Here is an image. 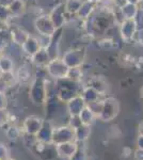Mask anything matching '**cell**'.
<instances>
[{"label":"cell","instance_id":"obj_5","mask_svg":"<svg viewBox=\"0 0 143 160\" xmlns=\"http://www.w3.org/2000/svg\"><path fill=\"white\" fill-rule=\"evenodd\" d=\"M75 141V129L69 125V124H63V125L54 126L53 132V143L54 145H58L65 142Z\"/></svg>","mask_w":143,"mask_h":160},{"label":"cell","instance_id":"obj_12","mask_svg":"<svg viewBox=\"0 0 143 160\" xmlns=\"http://www.w3.org/2000/svg\"><path fill=\"white\" fill-rule=\"evenodd\" d=\"M65 13L67 12L65 10V4L64 3H59L58 6L54 8L53 11L49 13L50 18L57 29H60V28L63 27L64 22H65Z\"/></svg>","mask_w":143,"mask_h":160},{"label":"cell","instance_id":"obj_34","mask_svg":"<svg viewBox=\"0 0 143 160\" xmlns=\"http://www.w3.org/2000/svg\"><path fill=\"white\" fill-rule=\"evenodd\" d=\"M0 78H1V73H0Z\"/></svg>","mask_w":143,"mask_h":160},{"label":"cell","instance_id":"obj_31","mask_svg":"<svg viewBox=\"0 0 143 160\" xmlns=\"http://www.w3.org/2000/svg\"><path fill=\"white\" fill-rule=\"evenodd\" d=\"M6 160H15V159H13V158H11V157H10V158H8V159H6Z\"/></svg>","mask_w":143,"mask_h":160},{"label":"cell","instance_id":"obj_8","mask_svg":"<svg viewBox=\"0 0 143 160\" xmlns=\"http://www.w3.org/2000/svg\"><path fill=\"white\" fill-rule=\"evenodd\" d=\"M33 64L25 62L22 65L19 66V68L16 72V79H17V83L23 84V86H30V83L33 81L35 75L33 73V68H32Z\"/></svg>","mask_w":143,"mask_h":160},{"label":"cell","instance_id":"obj_16","mask_svg":"<svg viewBox=\"0 0 143 160\" xmlns=\"http://www.w3.org/2000/svg\"><path fill=\"white\" fill-rule=\"evenodd\" d=\"M91 127L92 126L81 124L77 128H75V141L77 143H85L91 136Z\"/></svg>","mask_w":143,"mask_h":160},{"label":"cell","instance_id":"obj_33","mask_svg":"<svg viewBox=\"0 0 143 160\" xmlns=\"http://www.w3.org/2000/svg\"><path fill=\"white\" fill-rule=\"evenodd\" d=\"M2 53H3V52H1V51H0V57H1V55H2Z\"/></svg>","mask_w":143,"mask_h":160},{"label":"cell","instance_id":"obj_3","mask_svg":"<svg viewBox=\"0 0 143 160\" xmlns=\"http://www.w3.org/2000/svg\"><path fill=\"white\" fill-rule=\"evenodd\" d=\"M45 71L48 76L51 77L53 79L63 80L66 79L69 68L66 65V63L63 61V59L54 58L49 61V63L45 68Z\"/></svg>","mask_w":143,"mask_h":160},{"label":"cell","instance_id":"obj_11","mask_svg":"<svg viewBox=\"0 0 143 160\" xmlns=\"http://www.w3.org/2000/svg\"><path fill=\"white\" fill-rule=\"evenodd\" d=\"M9 29H10V33H11L12 43H14L15 45L20 46V47L24 45L25 42L30 37V34L27 31H25L20 27H18L17 25H9Z\"/></svg>","mask_w":143,"mask_h":160},{"label":"cell","instance_id":"obj_23","mask_svg":"<svg viewBox=\"0 0 143 160\" xmlns=\"http://www.w3.org/2000/svg\"><path fill=\"white\" fill-rule=\"evenodd\" d=\"M64 4L67 13H77L82 4V0H67Z\"/></svg>","mask_w":143,"mask_h":160},{"label":"cell","instance_id":"obj_2","mask_svg":"<svg viewBox=\"0 0 143 160\" xmlns=\"http://www.w3.org/2000/svg\"><path fill=\"white\" fill-rule=\"evenodd\" d=\"M30 151L38 160H54L56 158H59L56 145L54 143H47V142L38 140L30 148Z\"/></svg>","mask_w":143,"mask_h":160},{"label":"cell","instance_id":"obj_24","mask_svg":"<svg viewBox=\"0 0 143 160\" xmlns=\"http://www.w3.org/2000/svg\"><path fill=\"white\" fill-rule=\"evenodd\" d=\"M11 113L7 109L0 110V128H4L7 125H9V118Z\"/></svg>","mask_w":143,"mask_h":160},{"label":"cell","instance_id":"obj_9","mask_svg":"<svg viewBox=\"0 0 143 160\" xmlns=\"http://www.w3.org/2000/svg\"><path fill=\"white\" fill-rule=\"evenodd\" d=\"M56 148L59 158L63 160H69L74 156V154L76 153L78 148V143L76 141L65 142V143H61L56 145Z\"/></svg>","mask_w":143,"mask_h":160},{"label":"cell","instance_id":"obj_7","mask_svg":"<svg viewBox=\"0 0 143 160\" xmlns=\"http://www.w3.org/2000/svg\"><path fill=\"white\" fill-rule=\"evenodd\" d=\"M44 122H45V118L42 117L29 115L23 121L22 129L24 131V133L36 136L38 133V131L41 130V128H42Z\"/></svg>","mask_w":143,"mask_h":160},{"label":"cell","instance_id":"obj_22","mask_svg":"<svg viewBox=\"0 0 143 160\" xmlns=\"http://www.w3.org/2000/svg\"><path fill=\"white\" fill-rule=\"evenodd\" d=\"M69 160H88V153L84 143H78V148Z\"/></svg>","mask_w":143,"mask_h":160},{"label":"cell","instance_id":"obj_14","mask_svg":"<svg viewBox=\"0 0 143 160\" xmlns=\"http://www.w3.org/2000/svg\"><path fill=\"white\" fill-rule=\"evenodd\" d=\"M30 59H31V63H32L33 65L38 66V68H45L46 65L49 63V61L51 60L47 49L44 47H41L38 52H36L35 55H33Z\"/></svg>","mask_w":143,"mask_h":160},{"label":"cell","instance_id":"obj_13","mask_svg":"<svg viewBox=\"0 0 143 160\" xmlns=\"http://www.w3.org/2000/svg\"><path fill=\"white\" fill-rule=\"evenodd\" d=\"M54 124L49 120H46L44 122L42 128L38 131V133L36 135V139L38 141L42 142H47V143H53V132H54Z\"/></svg>","mask_w":143,"mask_h":160},{"label":"cell","instance_id":"obj_10","mask_svg":"<svg viewBox=\"0 0 143 160\" xmlns=\"http://www.w3.org/2000/svg\"><path fill=\"white\" fill-rule=\"evenodd\" d=\"M85 106L87 104L81 97V95L77 94L76 96H74L71 100L66 102V111L69 117H78L85 108Z\"/></svg>","mask_w":143,"mask_h":160},{"label":"cell","instance_id":"obj_25","mask_svg":"<svg viewBox=\"0 0 143 160\" xmlns=\"http://www.w3.org/2000/svg\"><path fill=\"white\" fill-rule=\"evenodd\" d=\"M10 158V151L6 143L0 141V160H6Z\"/></svg>","mask_w":143,"mask_h":160},{"label":"cell","instance_id":"obj_28","mask_svg":"<svg viewBox=\"0 0 143 160\" xmlns=\"http://www.w3.org/2000/svg\"><path fill=\"white\" fill-rule=\"evenodd\" d=\"M13 1H14V0H0V4L3 7L9 8L13 3Z\"/></svg>","mask_w":143,"mask_h":160},{"label":"cell","instance_id":"obj_35","mask_svg":"<svg viewBox=\"0 0 143 160\" xmlns=\"http://www.w3.org/2000/svg\"><path fill=\"white\" fill-rule=\"evenodd\" d=\"M0 29H1V27H0Z\"/></svg>","mask_w":143,"mask_h":160},{"label":"cell","instance_id":"obj_20","mask_svg":"<svg viewBox=\"0 0 143 160\" xmlns=\"http://www.w3.org/2000/svg\"><path fill=\"white\" fill-rule=\"evenodd\" d=\"M14 72V62H13L12 58L9 56L2 53L0 57V73H12Z\"/></svg>","mask_w":143,"mask_h":160},{"label":"cell","instance_id":"obj_29","mask_svg":"<svg viewBox=\"0 0 143 160\" xmlns=\"http://www.w3.org/2000/svg\"><path fill=\"white\" fill-rule=\"evenodd\" d=\"M7 45H8V43L6 41H4L3 38H0V51H1V52H3V50H4V48L7 47Z\"/></svg>","mask_w":143,"mask_h":160},{"label":"cell","instance_id":"obj_17","mask_svg":"<svg viewBox=\"0 0 143 160\" xmlns=\"http://www.w3.org/2000/svg\"><path fill=\"white\" fill-rule=\"evenodd\" d=\"M80 95H81V97L84 98V100L87 105H90L94 102H97V100L100 99V96H103V95L100 94L96 90H94L93 88H91L89 86H87L84 90H82V92Z\"/></svg>","mask_w":143,"mask_h":160},{"label":"cell","instance_id":"obj_19","mask_svg":"<svg viewBox=\"0 0 143 160\" xmlns=\"http://www.w3.org/2000/svg\"><path fill=\"white\" fill-rule=\"evenodd\" d=\"M79 118H80V120H81L82 124L89 125V126H92L95 121L98 120L97 117L94 114V112H93L88 106H85L84 109L81 111V113L79 114Z\"/></svg>","mask_w":143,"mask_h":160},{"label":"cell","instance_id":"obj_1","mask_svg":"<svg viewBox=\"0 0 143 160\" xmlns=\"http://www.w3.org/2000/svg\"><path fill=\"white\" fill-rule=\"evenodd\" d=\"M48 79L44 76H35L29 86V98L35 106H45L48 99Z\"/></svg>","mask_w":143,"mask_h":160},{"label":"cell","instance_id":"obj_4","mask_svg":"<svg viewBox=\"0 0 143 160\" xmlns=\"http://www.w3.org/2000/svg\"><path fill=\"white\" fill-rule=\"evenodd\" d=\"M34 27L38 35H43V37L51 38L57 31L56 26L51 20L49 14H43L36 17L34 20Z\"/></svg>","mask_w":143,"mask_h":160},{"label":"cell","instance_id":"obj_21","mask_svg":"<svg viewBox=\"0 0 143 160\" xmlns=\"http://www.w3.org/2000/svg\"><path fill=\"white\" fill-rule=\"evenodd\" d=\"M9 11L13 16H19L25 11V2L23 0H14L13 3L9 7Z\"/></svg>","mask_w":143,"mask_h":160},{"label":"cell","instance_id":"obj_32","mask_svg":"<svg viewBox=\"0 0 143 160\" xmlns=\"http://www.w3.org/2000/svg\"><path fill=\"white\" fill-rule=\"evenodd\" d=\"M141 96H142V98H143V89L141 90Z\"/></svg>","mask_w":143,"mask_h":160},{"label":"cell","instance_id":"obj_26","mask_svg":"<svg viewBox=\"0 0 143 160\" xmlns=\"http://www.w3.org/2000/svg\"><path fill=\"white\" fill-rule=\"evenodd\" d=\"M8 107V98L4 92H0V110L7 109Z\"/></svg>","mask_w":143,"mask_h":160},{"label":"cell","instance_id":"obj_15","mask_svg":"<svg viewBox=\"0 0 143 160\" xmlns=\"http://www.w3.org/2000/svg\"><path fill=\"white\" fill-rule=\"evenodd\" d=\"M23 50H24V52L27 55L28 57H32L33 55H35L36 52L38 51V49L41 48V44L38 42V38H34V37H29L27 41L25 42L24 45L22 46Z\"/></svg>","mask_w":143,"mask_h":160},{"label":"cell","instance_id":"obj_18","mask_svg":"<svg viewBox=\"0 0 143 160\" xmlns=\"http://www.w3.org/2000/svg\"><path fill=\"white\" fill-rule=\"evenodd\" d=\"M4 133H6L7 138L10 141H17L22 139L24 131L22 129V126L17 125H7L6 129H4Z\"/></svg>","mask_w":143,"mask_h":160},{"label":"cell","instance_id":"obj_27","mask_svg":"<svg viewBox=\"0 0 143 160\" xmlns=\"http://www.w3.org/2000/svg\"><path fill=\"white\" fill-rule=\"evenodd\" d=\"M137 148L143 151V135H139L137 138Z\"/></svg>","mask_w":143,"mask_h":160},{"label":"cell","instance_id":"obj_30","mask_svg":"<svg viewBox=\"0 0 143 160\" xmlns=\"http://www.w3.org/2000/svg\"><path fill=\"white\" fill-rule=\"evenodd\" d=\"M139 135H143V124L139 127Z\"/></svg>","mask_w":143,"mask_h":160},{"label":"cell","instance_id":"obj_6","mask_svg":"<svg viewBox=\"0 0 143 160\" xmlns=\"http://www.w3.org/2000/svg\"><path fill=\"white\" fill-rule=\"evenodd\" d=\"M120 111V106L119 102L115 98L112 97H108V98L104 99L103 102V110L101 113L98 118V120H100L101 122H111L112 120H114L119 114Z\"/></svg>","mask_w":143,"mask_h":160}]
</instances>
